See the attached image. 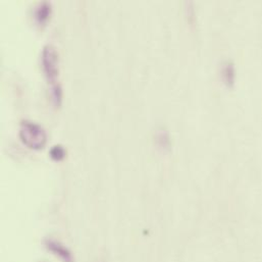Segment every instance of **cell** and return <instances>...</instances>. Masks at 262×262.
Segmentation results:
<instances>
[{"mask_svg": "<svg viewBox=\"0 0 262 262\" xmlns=\"http://www.w3.org/2000/svg\"><path fill=\"white\" fill-rule=\"evenodd\" d=\"M44 245L47 250L55 257H57L60 261L74 262V256L72 252L59 241H56L54 239H46Z\"/></svg>", "mask_w": 262, "mask_h": 262, "instance_id": "3", "label": "cell"}, {"mask_svg": "<svg viewBox=\"0 0 262 262\" xmlns=\"http://www.w3.org/2000/svg\"><path fill=\"white\" fill-rule=\"evenodd\" d=\"M51 13H52L51 4L47 1H43L36 6L34 10V18L37 21V24H39L40 26H44L50 19Z\"/></svg>", "mask_w": 262, "mask_h": 262, "instance_id": "4", "label": "cell"}, {"mask_svg": "<svg viewBox=\"0 0 262 262\" xmlns=\"http://www.w3.org/2000/svg\"><path fill=\"white\" fill-rule=\"evenodd\" d=\"M20 141L32 150H41L47 143V134L38 124L31 121H23L18 133Z\"/></svg>", "mask_w": 262, "mask_h": 262, "instance_id": "1", "label": "cell"}, {"mask_svg": "<svg viewBox=\"0 0 262 262\" xmlns=\"http://www.w3.org/2000/svg\"><path fill=\"white\" fill-rule=\"evenodd\" d=\"M49 155L50 157L55 160V161H61L66 158L67 156V151L64 149V147H62L61 145H55L53 146L50 151H49Z\"/></svg>", "mask_w": 262, "mask_h": 262, "instance_id": "6", "label": "cell"}, {"mask_svg": "<svg viewBox=\"0 0 262 262\" xmlns=\"http://www.w3.org/2000/svg\"><path fill=\"white\" fill-rule=\"evenodd\" d=\"M50 98L55 107H59L62 102V89L59 83L51 84L50 87Z\"/></svg>", "mask_w": 262, "mask_h": 262, "instance_id": "5", "label": "cell"}, {"mask_svg": "<svg viewBox=\"0 0 262 262\" xmlns=\"http://www.w3.org/2000/svg\"><path fill=\"white\" fill-rule=\"evenodd\" d=\"M41 64L43 73L50 84L57 83L59 74V55L56 48L52 45H46L42 50Z\"/></svg>", "mask_w": 262, "mask_h": 262, "instance_id": "2", "label": "cell"}]
</instances>
